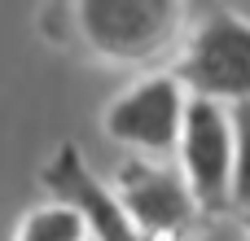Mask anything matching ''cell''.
<instances>
[{
    "label": "cell",
    "mask_w": 250,
    "mask_h": 241,
    "mask_svg": "<svg viewBox=\"0 0 250 241\" xmlns=\"http://www.w3.org/2000/svg\"><path fill=\"white\" fill-rule=\"evenodd\" d=\"M53 22L70 26L66 40L83 44V53L114 66H145L171 53L185 31V9L171 0H83L57 4Z\"/></svg>",
    "instance_id": "6da1fadb"
},
{
    "label": "cell",
    "mask_w": 250,
    "mask_h": 241,
    "mask_svg": "<svg viewBox=\"0 0 250 241\" xmlns=\"http://www.w3.org/2000/svg\"><path fill=\"white\" fill-rule=\"evenodd\" d=\"M171 79L185 88V97L250 105V22L229 9H211L193 26Z\"/></svg>",
    "instance_id": "7a4b0ae2"
},
{
    "label": "cell",
    "mask_w": 250,
    "mask_h": 241,
    "mask_svg": "<svg viewBox=\"0 0 250 241\" xmlns=\"http://www.w3.org/2000/svg\"><path fill=\"white\" fill-rule=\"evenodd\" d=\"M180 180L189 189V198L198 202L202 220L229 215V180H233V119L229 105L189 97L185 105V123H180Z\"/></svg>",
    "instance_id": "3957f363"
},
{
    "label": "cell",
    "mask_w": 250,
    "mask_h": 241,
    "mask_svg": "<svg viewBox=\"0 0 250 241\" xmlns=\"http://www.w3.org/2000/svg\"><path fill=\"white\" fill-rule=\"evenodd\" d=\"M114 202L145 241H193V233L202 228V211L189 198L180 171L149 158H127L119 167Z\"/></svg>",
    "instance_id": "277c9868"
},
{
    "label": "cell",
    "mask_w": 250,
    "mask_h": 241,
    "mask_svg": "<svg viewBox=\"0 0 250 241\" xmlns=\"http://www.w3.org/2000/svg\"><path fill=\"white\" fill-rule=\"evenodd\" d=\"M185 105H189V97L171 75H149L105 105L101 127L110 141H123V145L149 149V154H167L180 141Z\"/></svg>",
    "instance_id": "5b68a950"
},
{
    "label": "cell",
    "mask_w": 250,
    "mask_h": 241,
    "mask_svg": "<svg viewBox=\"0 0 250 241\" xmlns=\"http://www.w3.org/2000/svg\"><path fill=\"white\" fill-rule=\"evenodd\" d=\"M40 180L62 206H70L83 220V233H92V241H145L119 211L114 193L83 167V154L75 145H62L57 158L40 171Z\"/></svg>",
    "instance_id": "8992f818"
},
{
    "label": "cell",
    "mask_w": 250,
    "mask_h": 241,
    "mask_svg": "<svg viewBox=\"0 0 250 241\" xmlns=\"http://www.w3.org/2000/svg\"><path fill=\"white\" fill-rule=\"evenodd\" d=\"M233 119V180H229V215L250 211V105H229Z\"/></svg>",
    "instance_id": "52a82bcc"
},
{
    "label": "cell",
    "mask_w": 250,
    "mask_h": 241,
    "mask_svg": "<svg viewBox=\"0 0 250 241\" xmlns=\"http://www.w3.org/2000/svg\"><path fill=\"white\" fill-rule=\"evenodd\" d=\"M83 237H88L83 233V220L70 206H62V202L31 211L22 220V233H18V241H83Z\"/></svg>",
    "instance_id": "ba28073f"
},
{
    "label": "cell",
    "mask_w": 250,
    "mask_h": 241,
    "mask_svg": "<svg viewBox=\"0 0 250 241\" xmlns=\"http://www.w3.org/2000/svg\"><path fill=\"white\" fill-rule=\"evenodd\" d=\"M237 220H242V228H246V233H250V211H246V215H237Z\"/></svg>",
    "instance_id": "9c48e42d"
}]
</instances>
